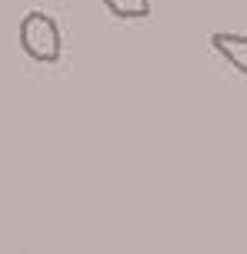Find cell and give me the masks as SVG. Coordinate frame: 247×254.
<instances>
[{
	"label": "cell",
	"instance_id": "obj_2",
	"mask_svg": "<svg viewBox=\"0 0 247 254\" xmlns=\"http://www.w3.org/2000/svg\"><path fill=\"white\" fill-rule=\"evenodd\" d=\"M210 47L221 54L237 74L247 77V37L244 34H224V30H217V34H210Z\"/></svg>",
	"mask_w": 247,
	"mask_h": 254
},
{
	"label": "cell",
	"instance_id": "obj_1",
	"mask_svg": "<svg viewBox=\"0 0 247 254\" xmlns=\"http://www.w3.org/2000/svg\"><path fill=\"white\" fill-rule=\"evenodd\" d=\"M20 47L30 61L37 64H57L60 54H64V37H60V27L53 20L50 13L44 10H30L24 13L20 20Z\"/></svg>",
	"mask_w": 247,
	"mask_h": 254
},
{
	"label": "cell",
	"instance_id": "obj_3",
	"mask_svg": "<svg viewBox=\"0 0 247 254\" xmlns=\"http://www.w3.org/2000/svg\"><path fill=\"white\" fill-rule=\"evenodd\" d=\"M104 7L117 20H147L150 17V0H104Z\"/></svg>",
	"mask_w": 247,
	"mask_h": 254
}]
</instances>
